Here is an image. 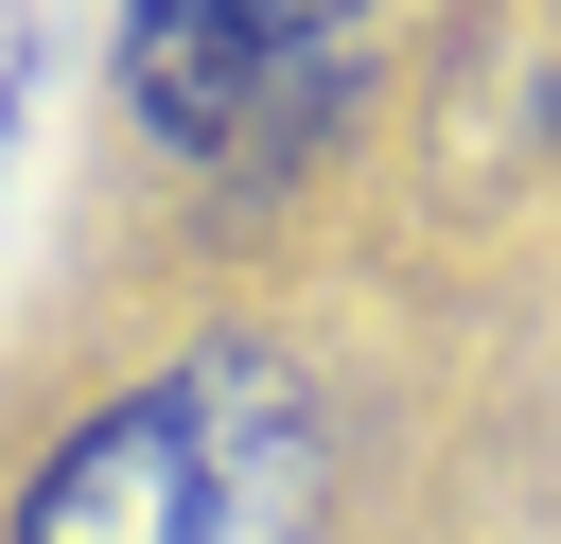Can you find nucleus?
<instances>
[{
    "label": "nucleus",
    "instance_id": "nucleus-1",
    "mask_svg": "<svg viewBox=\"0 0 561 544\" xmlns=\"http://www.w3.org/2000/svg\"><path fill=\"white\" fill-rule=\"evenodd\" d=\"M333 526V421L280 351H175L105 386L35 474L0 544H316Z\"/></svg>",
    "mask_w": 561,
    "mask_h": 544
},
{
    "label": "nucleus",
    "instance_id": "nucleus-2",
    "mask_svg": "<svg viewBox=\"0 0 561 544\" xmlns=\"http://www.w3.org/2000/svg\"><path fill=\"white\" fill-rule=\"evenodd\" d=\"M386 0H123V105L175 158H263L351 105Z\"/></svg>",
    "mask_w": 561,
    "mask_h": 544
},
{
    "label": "nucleus",
    "instance_id": "nucleus-3",
    "mask_svg": "<svg viewBox=\"0 0 561 544\" xmlns=\"http://www.w3.org/2000/svg\"><path fill=\"white\" fill-rule=\"evenodd\" d=\"M18 88H35V18L0 0V140H18Z\"/></svg>",
    "mask_w": 561,
    "mask_h": 544
}]
</instances>
